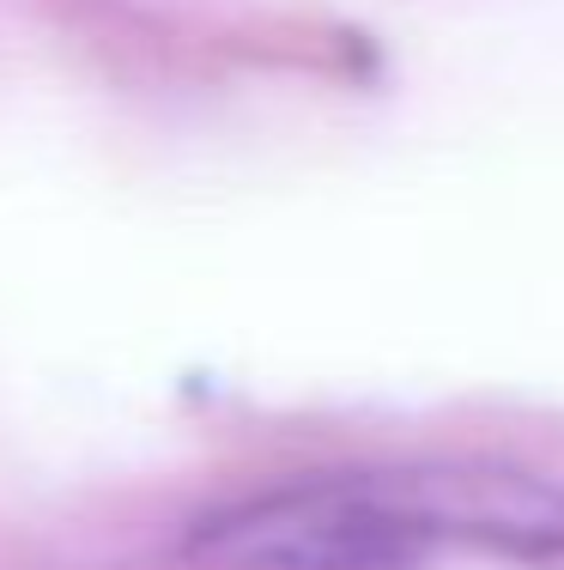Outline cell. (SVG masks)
<instances>
[{"label":"cell","mask_w":564,"mask_h":570,"mask_svg":"<svg viewBox=\"0 0 564 570\" xmlns=\"http://www.w3.org/2000/svg\"><path fill=\"white\" fill-rule=\"evenodd\" d=\"M449 552L564 559V485L509 461H395L310 473L195 528L219 570H425Z\"/></svg>","instance_id":"1"}]
</instances>
